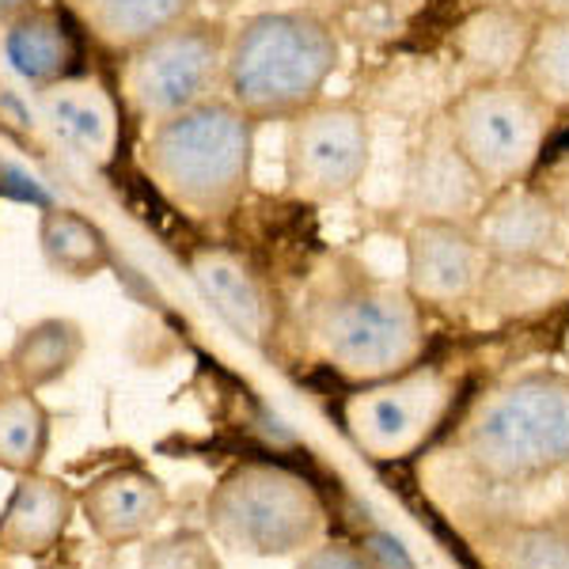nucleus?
I'll use <instances>...</instances> for the list:
<instances>
[{"instance_id": "nucleus-1", "label": "nucleus", "mask_w": 569, "mask_h": 569, "mask_svg": "<svg viewBox=\"0 0 569 569\" xmlns=\"http://www.w3.org/2000/svg\"><path fill=\"white\" fill-rule=\"evenodd\" d=\"M254 130L228 96L149 126L141 171L168 206L190 220H224L240 209L254 176Z\"/></svg>"}, {"instance_id": "nucleus-2", "label": "nucleus", "mask_w": 569, "mask_h": 569, "mask_svg": "<svg viewBox=\"0 0 569 569\" xmlns=\"http://www.w3.org/2000/svg\"><path fill=\"white\" fill-rule=\"evenodd\" d=\"M342 61V42L323 16L308 8H266L228 31L224 96L251 118L289 122L323 99Z\"/></svg>"}, {"instance_id": "nucleus-3", "label": "nucleus", "mask_w": 569, "mask_h": 569, "mask_svg": "<svg viewBox=\"0 0 569 569\" xmlns=\"http://www.w3.org/2000/svg\"><path fill=\"white\" fill-rule=\"evenodd\" d=\"M463 463L493 486H531L569 467V372L536 369L493 383L460 421Z\"/></svg>"}, {"instance_id": "nucleus-4", "label": "nucleus", "mask_w": 569, "mask_h": 569, "mask_svg": "<svg viewBox=\"0 0 569 569\" xmlns=\"http://www.w3.org/2000/svg\"><path fill=\"white\" fill-rule=\"evenodd\" d=\"M311 346L319 361L350 383L395 376L426 357V311L407 289L357 281L311 311Z\"/></svg>"}, {"instance_id": "nucleus-5", "label": "nucleus", "mask_w": 569, "mask_h": 569, "mask_svg": "<svg viewBox=\"0 0 569 569\" xmlns=\"http://www.w3.org/2000/svg\"><path fill=\"white\" fill-rule=\"evenodd\" d=\"M209 525L224 547L254 558L305 555L323 539L316 486L278 463H240L209 498Z\"/></svg>"}, {"instance_id": "nucleus-6", "label": "nucleus", "mask_w": 569, "mask_h": 569, "mask_svg": "<svg viewBox=\"0 0 569 569\" xmlns=\"http://www.w3.org/2000/svg\"><path fill=\"white\" fill-rule=\"evenodd\" d=\"M550 107L525 80H471L448 103L445 126L482 190L525 182L539 168L550 137Z\"/></svg>"}, {"instance_id": "nucleus-7", "label": "nucleus", "mask_w": 569, "mask_h": 569, "mask_svg": "<svg viewBox=\"0 0 569 569\" xmlns=\"http://www.w3.org/2000/svg\"><path fill=\"white\" fill-rule=\"evenodd\" d=\"M228 27L190 16L171 31L118 53V103L144 126L224 96Z\"/></svg>"}, {"instance_id": "nucleus-8", "label": "nucleus", "mask_w": 569, "mask_h": 569, "mask_svg": "<svg viewBox=\"0 0 569 569\" xmlns=\"http://www.w3.org/2000/svg\"><path fill=\"white\" fill-rule=\"evenodd\" d=\"M456 402V380L440 365H410L372 383H357L342 402V426L369 460H410L445 426Z\"/></svg>"}, {"instance_id": "nucleus-9", "label": "nucleus", "mask_w": 569, "mask_h": 569, "mask_svg": "<svg viewBox=\"0 0 569 569\" xmlns=\"http://www.w3.org/2000/svg\"><path fill=\"white\" fill-rule=\"evenodd\" d=\"M372 122L357 103L319 99L289 118L284 130V190L308 206L350 198L369 176Z\"/></svg>"}, {"instance_id": "nucleus-10", "label": "nucleus", "mask_w": 569, "mask_h": 569, "mask_svg": "<svg viewBox=\"0 0 569 569\" xmlns=\"http://www.w3.org/2000/svg\"><path fill=\"white\" fill-rule=\"evenodd\" d=\"M493 259L471 220H415L407 232V292L421 308H460L482 297Z\"/></svg>"}, {"instance_id": "nucleus-11", "label": "nucleus", "mask_w": 569, "mask_h": 569, "mask_svg": "<svg viewBox=\"0 0 569 569\" xmlns=\"http://www.w3.org/2000/svg\"><path fill=\"white\" fill-rule=\"evenodd\" d=\"M39 110L53 133L91 168H107L122 144V103L99 77L72 72L39 88Z\"/></svg>"}, {"instance_id": "nucleus-12", "label": "nucleus", "mask_w": 569, "mask_h": 569, "mask_svg": "<svg viewBox=\"0 0 569 569\" xmlns=\"http://www.w3.org/2000/svg\"><path fill=\"white\" fill-rule=\"evenodd\" d=\"M471 228L493 262H539L558 243L562 217L543 190L512 182L490 190L486 206L471 217Z\"/></svg>"}, {"instance_id": "nucleus-13", "label": "nucleus", "mask_w": 569, "mask_h": 569, "mask_svg": "<svg viewBox=\"0 0 569 569\" xmlns=\"http://www.w3.org/2000/svg\"><path fill=\"white\" fill-rule=\"evenodd\" d=\"M482 194V182L456 152L445 118H437L421 137L415 163L407 171L402 209L410 213V220H471L479 213Z\"/></svg>"}, {"instance_id": "nucleus-14", "label": "nucleus", "mask_w": 569, "mask_h": 569, "mask_svg": "<svg viewBox=\"0 0 569 569\" xmlns=\"http://www.w3.org/2000/svg\"><path fill=\"white\" fill-rule=\"evenodd\" d=\"M187 262H190V278L201 289V297L213 305L217 316L236 335H243L247 342L262 346L273 330V300L262 273L240 251L220 243L194 247Z\"/></svg>"}, {"instance_id": "nucleus-15", "label": "nucleus", "mask_w": 569, "mask_h": 569, "mask_svg": "<svg viewBox=\"0 0 569 569\" xmlns=\"http://www.w3.org/2000/svg\"><path fill=\"white\" fill-rule=\"evenodd\" d=\"M77 505L84 512L88 528L103 543L118 547L149 536L168 517L171 498L156 475L141 471V467H114V471L99 475Z\"/></svg>"}, {"instance_id": "nucleus-16", "label": "nucleus", "mask_w": 569, "mask_h": 569, "mask_svg": "<svg viewBox=\"0 0 569 569\" xmlns=\"http://www.w3.org/2000/svg\"><path fill=\"white\" fill-rule=\"evenodd\" d=\"M536 20L520 8L486 4L456 27L452 50L475 80H512L525 69Z\"/></svg>"}, {"instance_id": "nucleus-17", "label": "nucleus", "mask_w": 569, "mask_h": 569, "mask_svg": "<svg viewBox=\"0 0 569 569\" xmlns=\"http://www.w3.org/2000/svg\"><path fill=\"white\" fill-rule=\"evenodd\" d=\"M0 46H4V58L16 69V77H23L34 88L66 80L80 66L77 31L61 20V12H50V8H31L20 20L0 27Z\"/></svg>"}, {"instance_id": "nucleus-18", "label": "nucleus", "mask_w": 569, "mask_h": 569, "mask_svg": "<svg viewBox=\"0 0 569 569\" xmlns=\"http://www.w3.org/2000/svg\"><path fill=\"white\" fill-rule=\"evenodd\" d=\"M72 509H77V498L66 482L42 479L39 471L20 475L12 498L0 512V547L16 555H42L66 536Z\"/></svg>"}, {"instance_id": "nucleus-19", "label": "nucleus", "mask_w": 569, "mask_h": 569, "mask_svg": "<svg viewBox=\"0 0 569 569\" xmlns=\"http://www.w3.org/2000/svg\"><path fill=\"white\" fill-rule=\"evenodd\" d=\"M69 8L103 50L126 53L190 20L198 0H69Z\"/></svg>"}, {"instance_id": "nucleus-20", "label": "nucleus", "mask_w": 569, "mask_h": 569, "mask_svg": "<svg viewBox=\"0 0 569 569\" xmlns=\"http://www.w3.org/2000/svg\"><path fill=\"white\" fill-rule=\"evenodd\" d=\"M475 543L486 569H569V512L498 520Z\"/></svg>"}, {"instance_id": "nucleus-21", "label": "nucleus", "mask_w": 569, "mask_h": 569, "mask_svg": "<svg viewBox=\"0 0 569 569\" xmlns=\"http://www.w3.org/2000/svg\"><path fill=\"white\" fill-rule=\"evenodd\" d=\"M84 330L72 319H39L27 330H20L12 353H8V372L16 388L39 391L69 376L84 357Z\"/></svg>"}, {"instance_id": "nucleus-22", "label": "nucleus", "mask_w": 569, "mask_h": 569, "mask_svg": "<svg viewBox=\"0 0 569 569\" xmlns=\"http://www.w3.org/2000/svg\"><path fill=\"white\" fill-rule=\"evenodd\" d=\"M39 251L46 266L66 281H88L110 266V243L96 220L69 206H50L39 217Z\"/></svg>"}, {"instance_id": "nucleus-23", "label": "nucleus", "mask_w": 569, "mask_h": 569, "mask_svg": "<svg viewBox=\"0 0 569 569\" xmlns=\"http://www.w3.org/2000/svg\"><path fill=\"white\" fill-rule=\"evenodd\" d=\"M50 448V410L27 388L0 395V471L34 475Z\"/></svg>"}, {"instance_id": "nucleus-24", "label": "nucleus", "mask_w": 569, "mask_h": 569, "mask_svg": "<svg viewBox=\"0 0 569 569\" xmlns=\"http://www.w3.org/2000/svg\"><path fill=\"white\" fill-rule=\"evenodd\" d=\"M520 80L547 107H569V16L536 23Z\"/></svg>"}, {"instance_id": "nucleus-25", "label": "nucleus", "mask_w": 569, "mask_h": 569, "mask_svg": "<svg viewBox=\"0 0 569 569\" xmlns=\"http://www.w3.org/2000/svg\"><path fill=\"white\" fill-rule=\"evenodd\" d=\"M144 569H217L213 550L198 536H171L163 543L149 547Z\"/></svg>"}, {"instance_id": "nucleus-26", "label": "nucleus", "mask_w": 569, "mask_h": 569, "mask_svg": "<svg viewBox=\"0 0 569 569\" xmlns=\"http://www.w3.org/2000/svg\"><path fill=\"white\" fill-rule=\"evenodd\" d=\"M297 569H376L369 562L365 550H357L350 543H316L311 550H305V562Z\"/></svg>"}, {"instance_id": "nucleus-27", "label": "nucleus", "mask_w": 569, "mask_h": 569, "mask_svg": "<svg viewBox=\"0 0 569 569\" xmlns=\"http://www.w3.org/2000/svg\"><path fill=\"white\" fill-rule=\"evenodd\" d=\"M365 555H369V562L376 569H418L415 558H410L399 539H391L388 531H372V536L365 539Z\"/></svg>"}, {"instance_id": "nucleus-28", "label": "nucleus", "mask_w": 569, "mask_h": 569, "mask_svg": "<svg viewBox=\"0 0 569 569\" xmlns=\"http://www.w3.org/2000/svg\"><path fill=\"white\" fill-rule=\"evenodd\" d=\"M31 8H39V0H0V27L20 20V16L31 12Z\"/></svg>"}, {"instance_id": "nucleus-29", "label": "nucleus", "mask_w": 569, "mask_h": 569, "mask_svg": "<svg viewBox=\"0 0 569 569\" xmlns=\"http://www.w3.org/2000/svg\"><path fill=\"white\" fill-rule=\"evenodd\" d=\"M558 156H569V126H566L562 133L547 137V144H543V156H539V163H543V160H558Z\"/></svg>"}, {"instance_id": "nucleus-30", "label": "nucleus", "mask_w": 569, "mask_h": 569, "mask_svg": "<svg viewBox=\"0 0 569 569\" xmlns=\"http://www.w3.org/2000/svg\"><path fill=\"white\" fill-rule=\"evenodd\" d=\"M16 383H12V372H8V361H0V395L4 391H12Z\"/></svg>"}, {"instance_id": "nucleus-31", "label": "nucleus", "mask_w": 569, "mask_h": 569, "mask_svg": "<svg viewBox=\"0 0 569 569\" xmlns=\"http://www.w3.org/2000/svg\"><path fill=\"white\" fill-rule=\"evenodd\" d=\"M266 4H273V8H300V0H266Z\"/></svg>"}, {"instance_id": "nucleus-32", "label": "nucleus", "mask_w": 569, "mask_h": 569, "mask_svg": "<svg viewBox=\"0 0 569 569\" xmlns=\"http://www.w3.org/2000/svg\"><path fill=\"white\" fill-rule=\"evenodd\" d=\"M562 357H566V365H569V327H566V335H562Z\"/></svg>"}]
</instances>
